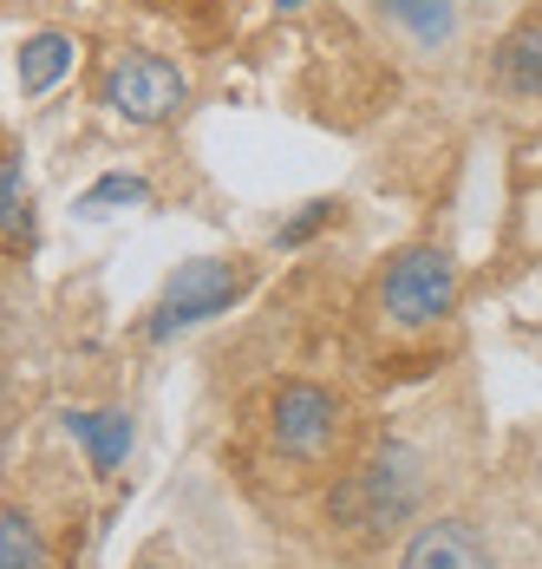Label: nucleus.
<instances>
[{
	"label": "nucleus",
	"instance_id": "2eb2a0df",
	"mask_svg": "<svg viewBox=\"0 0 542 569\" xmlns=\"http://www.w3.org/2000/svg\"><path fill=\"white\" fill-rule=\"evenodd\" d=\"M274 7H281V13H288V7H314V0H274Z\"/></svg>",
	"mask_w": 542,
	"mask_h": 569
},
{
	"label": "nucleus",
	"instance_id": "f03ea898",
	"mask_svg": "<svg viewBox=\"0 0 542 569\" xmlns=\"http://www.w3.org/2000/svg\"><path fill=\"white\" fill-rule=\"evenodd\" d=\"M249 288H255V262H242V256H197V262L170 269V282L158 288V301L144 315V341L163 347L190 328H203V321H217Z\"/></svg>",
	"mask_w": 542,
	"mask_h": 569
},
{
	"label": "nucleus",
	"instance_id": "6e6552de",
	"mask_svg": "<svg viewBox=\"0 0 542 569\" xmlns=\"http://www.w3.org/2000/svg\"><path fill=\"white\" fill-rule=\"evenodd\" d=\"M392 33H405L419 53H444L458 40V0H373Z\"/></svg>",
	"mask_w": 542,
	"mask_h": 569
},
{
	"label": "nucleus",
	"instance_id": "9b49d317",
	"mask_svg": "<svg viewBox=\"0 0 542 569\" xmlns=\"http://www.w3.org/2000/svg\"><path fill=\"white\" fill-rule=\"evenodd\" d=\"M0 242L27 249L33 242V197H27V164L7 151L0 158Z\"/></svg>",
	"mask_w": 542,
	"mask_h": 569
},
{
	"label": "nucleus",
	"instance_id": "1a4fd4ad",
	"mask_svg": "<svg viewBox=\"0 0 542 569\" xmlns=\"http://www.w3.org/2000/svg\"><path fill=\"white\" fill-rule=\"evenodd\" d=\"M79 66V40L72 33H59V27H40V33H27L20 40V59H13V72H20V92L27 99H47L59 79Z\"/></svg>",
	"mask_w": 542,
	"mask_h": 569
},
{
	"label": "nucleus",
	"instance_id": "9d476101",
	"mask_svg": "<svg viewBox=\"0 0 542 569\" xmlns=\"http://www.w3.org/2000/svg\"><path fill=\"white\" fill-rule=\"evenodd\" d=\"M66 432L86 446L92 471H118V465L131 458V439H138L131 412H118V406H99V412H66Z\"/></svg>",
	"mask_w": 542,
	"mask_h": 569
},
{
	"label": "nucleus",
	"instance_id": "7ed1b4c3",
	"mask_svg": "<svg viewBox=\"0 0 542 569\" xmlns=\"http://www.w3.org/2000/svg\"><path fill=\"white\" fill-rule=\"evenodd\" d=\"M451 308H458V262H451V249H438V242H405L399 256H385L380 315L392 328L419 335V328L451 321Z\"/></svg>",
	"mask_w": 542,
	"mask_h": 569
},
{
	"label": "nucleus",
	"instance_id": "ddd939ff",
	"mask_svg": "<svg viewBox=\"0 0 542 569\" xmlns=\"http://www.w3.org/2000/svg\"><path fill=\"white\" fill-rule=\"evenodd\" d=\"M144 203H151V183H144L138 171H106L86 197H79L86 217H106V210H144Z\"/></svg>",
	"mask_w": 542,
	"mask_h": 569
},
{
	"label": "nucleus",
	"instance_id": "dca6fc26",
	"mask_svg": "<svg viewBox=\"0 0 542 569\" xmlns=\"http://www.w3.org/2000/svg\"><path fill=\"white\" fill-rule=\"evenodd\" d=\"M138 569H163V557H144V563H138Z\"/></svg>",
	"mask_w": 542,
	"mask_h": 569
},
{
	"label": "nucleus",
	"instance_id": "423d86ee",
	"mask_svg": "<svg viewBox=\"0 0 542 569\" xmlns=\"http://www.w3.org/2000/svg\"><path fill=\"white\" fill-rule=\"evenodd\" d=\"M399 569H490V543L471 517H432L405 537Z\"/></svg>",
	"mask_w": 542,
	"mask_h": 569
},
{
	"label": "nucleus",
	"instance_id": "f257e3e1",
	"mask_svg": "<svg viewBox=\"0 0 542 569\" xmlns=\"http://www.w3.org/2000/svg\"><path fill=\"white\" fill-rule=\"evenodd\" d=\"M419 491H425L419 452L405 439H380L360 471H347L333 485L327 511H333V523H347V530H392V523H405V517L419 511Z\"/></svg>",
	"mask_w": 542,
	"mask_h": 569
},
{
	"label": "nucleus",
	"instance_id": "39448f33",
	"mask_svg": "<svg viewBox=\"0 0 542 569\" xmlns=\"http://www.w3.org/2000/svg\"><path fill=\"white\" fill-rule=\"evenodd\" d=\"M269 439L288 465H327L347 439V399L321 380H281L269 393Z\"/></svg>",
	"mask_w": 542,
	"mask_h": 569
},
{
	"label": "nucleus",
	"instance_id": "20e7f679",
	"mask_svg": "<svg viewBox=\"0 0 542 569\" xmlns=\"http://www.w3.org/2000/svg\"><path fill=\"white\" fill-rule=\"evenodd\" d=\"M99 106L124 124H170L190 106V79H183L177 59L151 53V47H124L99 72Z\"/></svg>",
	"mask_w": 542,
	"mask_h": 569
},
{
	"label": "nucleus",
	"instance_id": "4468645a",
	"mask_svg": "<svg viewBox=\"0 0 542 569\" xmlns=\"http://www.w3.org/2000/svg\"><path fill=\"white\" fill-rule=\"evenodd\" d=\"M333 217H340V203H333V197L308 203V210H301L294 223H281V229H274V249H301V242H314V236H321V229L333 223Z\"/></svg>",
	"mask_w": 542,
	"mask_h": 569
},
{
	"label": "nucleus",
	"instance_id": "f3484780",
	"mask_svg": "<svg viewBox=\"0 0 542 569\" xmlns=\"http://www.w3.org/2000/svg\"><path fill=\"white\" fill-rule=\"evenodd\" d=\"M144 7H170V0H144Z\"/></svg>",
	"mask_w": 542,
	"mask_h": 569
},
{
	"label": "nucleus",
	"instance_id": "0eeeda50",
	"mask_svg": "<svg viewBox=\"0 0 542 569\" xmlns=\"http://www.w3.org/2000/svg\"><path fill=\"white\" fill-rule=\"evenodd\" d=\"M490 79L510 92V99H542V13L516 20L503 40H496V59H490Z\"/></svg>",
	"mask_w": 542,
	"mask_h": 569
},
{
	"label": "nucleus",
	"instance_id": "f8f14e48",
	"mask_svg": "<svg viewBox=\"0 0 542 569\" xmlns=\"http://www.w3.org/2000/svg\"><path fill=\"white\" fill-rule=\"evenodd\" d=\"M0 569H53L47 530L27 511H0Z\"/></svg>",
	"mask_w": 542,
	"mask_h": 569
}]
</instances>
